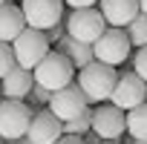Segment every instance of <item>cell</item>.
Instances as JSON below:
<instances>
[{"instance_id": "6da1fadb", "label": "cell", "mask_w": 147, "mask_h": 144, "mask_svg": "<svg viewBox=\"0 0 147 144\" xmlns=\"http://www.w3.org/2000/svg\"><path fill=\"white\" fill-rule=\"evenodd\" d=\"M115 78H118L115 66H110V63H104V61H95V58H92L87 66H81V69H78L75 84L81 87V92L87 95V101H90V104H101V101H107V98H110V92H113V87H115Z\"/></svg>"}, {"instance_id": "7a4b0ae2", "label": "cell", "mask_w": 147, "mask_h": 144, "mask_svg": "<svg viewBox=\"0 0 147 144\" xmlns=\"http://www.w3.org/2000/svg\"><path fill=\"white\" fill-rule=\"evenodd\" d=\"M32 75H35V84H40V87H46L49 92H55V89H61V87H66V84L75 81V66H72V61H69L63 52L49 49V52L35 63Z\"/></svg>"}, {"instance_id": "3957f363", "label": "cell", "mask_w": 147, "mask_h": 144, "mask_svg": "<svg viewBox=\"0 0 147 144\" xmlns=\"http://www.w3.org/2000/svg\"><path fill=\"white\" fill-rule=\"evenodd\" d=\"M32 112L35 107L26 98H0V138L12 141V138L26 135Z\"/></svg>"}, {"instance_id": "277c9868", "label": "cell", "mask_w": 147, "mask_h": 144, "mask_svg": "<svg viewBox=\"0 0 147 144\" xmlns=\"http://www.w3.org/2000/svg\"><path fill=\"white\" fill-rule=\"evenodd\" d=\"M130 49H133V43H130V35H127L124 26H107V29L95 38V43H92L95 61H104V63H110V66L124 63V61L130 58Z\"/></svg>"}, {"instance_id": "5b68a950", "label": "cell", "mask_w": 147, "mask_h": 144, "mask_svg": "<svg viewBox=\"0 0 147 144\" xmlns=\"http://www.w3.org/2000/svg\"><path fill=\"white\" fill-rule=\"evenodd\" d=\"M63 26H66V35L78 38L84 43H95V38L107 29V20L98 12V6H84V9H72L63 17Z\"/></svg>"}, {"instance_id": "8992f818", "label": "cell", "mask_w": 147, "mask_h": 144, "mask_svg": "<svg viewBox=\"0 0 147 144\" xmlns=\"http://www.w3.org/2000/svg\"><path fill=\"white\" fill-rule=\"evenodd\" d=\"M49 38L43 29H32V26H23V32L12 40V52H15V63L26 66V69H35V63L49 52Z\"/></svg>"}, {"instance_id": "52a82bcc", "label": "cell", "mask_w": 147, "mask_h": 144, "mask_svg": "<svg viewBox=\"0 0 147 144\" xmlns=\"http://www.w3.org/2000/svg\"><path fill=\"white\" fill-rule=\"evenodd\" d=\"M107 101L115 104V107H121V110H130V107L147 101V81L138 75L136 69L121 72V75L115 78V87H113V92H110Z\"/></svg>"}, {"instance_id": "ba28073f", "label": "cell", "mask_w": 147, "mask_h": 144, "mask_svg": "<svg viewBox=\"0 0 147 144\" xmlns=\"http://www.w3.org/2000/svg\"><path fill=\"white\" fill-rule=\"evenodd\" d=\"M20 12L26 26L46 32L49 26L63 20V0H20Z\"/></svg>"}, {"instance_id": "9c48e42d", "label": "cell", "mask_w": 147, "mask_h": 144, "mask_svg": "<svg viewBox=\"0 0 147 144\" xmlns=\"http://www.w3.org/2000/svg\"><path fill=\"white\" fill-rule=\"evenodd\" d=\"M87 107H90V101H87V95L81 92V87H78L75 81L66 84V87H61V89H55L52 98H49V110H52L61 121L75 118V115L84 112Z\"/></svg>"}, {"instance_id": "30bf717a", "label": "cell", "mask_w": 147, "mask_h": 144, "mask_svg": "<svg viewBox=\"0 0 147 144\" xmlns=\"http://www.w3.org/2000/svg\"><path fill=\"white\" fill-rule=\"evenodd\" d=\"M98 138H121L127 133V121H124V110L115 104H104L92 110V127H90Z\"/></svg>"}, {"instance_id": "8fae6325", "label": "cell", "mask_w": 147, "mask_h": 144, "mask_svg": "<svg viewBox=\"0 0 147 144\" xmlns=\"http://www.w3.org/2000/svg\"><path fill=\"white\" fill-rule=\"evenodd\" d=\"M63 135V121L52 112V110H38L32 112V121L26 127V138H32L35 144H52Z\"/></svg>"}, {"instance_id": "7c38bea8", "label": "cell", "mask_w": 147, "mask_h": 144, "mask_svg": "<svg viewBox=\"0 0 147 144\" xmlns=\"http://www.w3.org/2000/svg\"><path fill=\"white\" fill-rule=\"evenodd\" d=\"M35 84V75H32V69L15 63L3 78H0V95L3 98H26L29 89Z\"/></svg>"}, {"instance_id": "4fadbf2b", "label": "cell", "mask_w": 147, "mask_h": 144, "mask_svg": "<svg viewBox=\"0 0 147 144\" xmlns=\"http://www.w3.org/2000/svg\"><path fill=\"white\" fill-rule=\"evenodd\" d=\"M98 12L107 26H127L138 15V0H98Z\"/></svg>"}, {"instance_id": "5bb4252c", "label": "cell", "mask_w": 147, "mask_h": 144, "mask_svg": "<svg viewBox=\"0 0 147 144\" xmlns=\"http://www.w3.org/2000/svg\"><path fill=\"white\" fill-rule=\"evenodd\" d=\"M23 26H26V20H23V12H20V6L18 3H0V40H15L20 32H23Z\"/></svg>"}, {"instance_id": "9a60e30c", "label": "cell", "mask_w": 147, "mask_h": 144, "mask_svg": "<svg viewBox=\"0 0 147 144\" xmlns=\"http://www.w3.org/2000/svg\"><path fill=\"white\" fill-rule=\"evenodd\" d=\"M55 46H58V52H63V55L72 61L75 69L87 66V63L95 58V55H92V43H84V40H78V38H72V35H63Z\"/></svg>"}, {"instance_id": "2e32d148", "label": "cell", "mask_w": 147, "mask_h": 144, "mask_svg": "<svg viewBox=\"0 0 147 144\" xmlns=\"http://www.w3.org/2000/svg\"><path fill=\"white\" fill-rule=\"evenodd\" d=\"M124 121H127L130 138H147V101L124 110Z\"/></svg>"}, {"instance_id": "e0dca14e", "label": "cell", "mask_w": 147, "mask_h": 144, "mask_svg": "<svg viewBox=\"0 0 147 144\" xmlns=\"http://www.w3.org/2000/svg\"><path fill=\"white\" fill-rule=\"evenodd\" d=\"M124 29H127V35H130V43H133L136 49L147 43V15H144V12H138V15H136V17H133V20H130Z\"/></svg>"}, {"instance_id": "ac0fdd59", "label": "cell", "mask_w": 147, "mask_h": 144, "mask_svg": "<svg viewBox=\"0 0 147 144\" xmlns=\"http://www.w3.org/2000/svg\"><path fill=\"white\" fill-rule=\"evenodd\" d=\"M90 127H92V110H90V107H87L84 112H78L75 118L63 121V133H69V135H84Z\"/></svg>"}, {"instance_id": "d6986e66", "label": "cell", "mask_w": 147, "mask_h": 144, "mask_svg": "<svg viewBox=\"0 0 147 144\" xmlns=\"http://www.w3.org/2000/svg\"><path fill=\"white\" fill-rule=\"evenodd\" d=\"M15 66V52H12V43L9 40H0V78Z\"/></svg>"}, {"instance_id": "ffe728a7", "label": "cell", "mask_w": 147, "mask_h": 144, "mask_svg": "<svg viewBox=\"0 0 147 144\" xmlns=\"http://www.w3.org/2000/svg\"><path fill=\"white\" fill-rule=\"evenodd\" d=\"M49 98H52V92L46 89V87H40V84H32V89H29V95H26V101L35 107V104H49Z\"/></svg>"}, {"instance_id": "44dd1931", "label": "cell", "mask_w": 147, "mask_h": 144, "mask_svg": "<svg viewBox=\"0 0 147 144\" xmlns=\"http://www.w3.org/2000/svg\"><path fill=\"white\" fill-rule=\"evenodd\" d=\"M133 69L138 72L144 81H147V43L136 49V55H133Z\"/></svg>"}, {"instance_id": "7402d4cb", "label": "cell", "mask_w": 147, "mask_h": 144, "mask_svg": "<svg viewBox=\"0 0 147 144\" xmlns=\"http://www.w3.org/2000/svg\"><path fill=\"white\" fill-rule=\"evenodd\" d=\"M63 35H66V26H63V20H58L55 26H49V29H46V38H49V43H58Z\"/></svg>"}, {"instance_id": "603a6c76", "label": "cell", "mask_w": 147, "mask_h": 144, "mask_svg": "<svg viewBox=\"0 0 147 144\" xmlns=\"http://www.w3.org/2000/svg\"><path fill=\"white\" fill-rule=\"evenodd\" d=\"M63 6H69V9H84V6H98V0H63Z\"/></svg>"}, {"instance_id": "cb8c5ba5", "label": "cell", "mask_w": 147, "mask_h": 144, "mask_svg": "<svg viewBox=\"0 0 147 144\" xmlns=\"http://www.w3.org/2000/svg\"><path fill=\"white\" fill-rule=\"evenodd\" d=\"M52 144H84V135H69V133H63L58 141H52Z\"/></svg>"}, {"instance_id": "d4e9b609", "label": "cell", "mask_w": 147, "mask_h": 144, "mask_svg": "<svg viewBox=\"0 0 147 144\" xmlns=\"http://www.w3.org/2000/svg\"><path fill=\"white\" fill-rule=\"evenodd\" d=\"M6 144H35L32 138H26V135H20V138H12V141H6Z\"/></svg>"}, {"instance_id": "484cf974", "label": "cell", "mask_w": 147, "mask_h": 144, "mask_svg": "<svg viewBox=\"0 0 147 144\" xmlns=\"http://www.w3.org/2000/svg\"><path fill=\"white\" fill-rule=\"evenodd\" d=\"M101 144H121V138H101Z\"/></svg>"}, {"instance_id": "4316f807", "label": "cell", "mask_w": 147, "mask_h": 144, "mask_svg": "<svg viewBox=\"0 0 147 144\" xmlns=\"http://www.w3.org/2000/svg\"><path fill=\"white\" fill-rule=\"evenodd\" d=\"M138 12H144V15H147V0H138Z\"/></svg>"}, {"instance_id": "83f0119b", "label": "cell", "mask_w": 147, "mask_h": 144, "mask_svg": "<svg viewBox=\"0 0 147 144\" xmlns=\"http://www.w3.org/2000/svg\"><path fill=\"white\" fill-rule=\"evenodd\" d=\"M127 144H147V138H130Z\"/></svg>"}, {"instance_id": "f1b7e54d", "label": "cell", "mask_w": 147, "mask_h": 144, "mask_svg": "<svg viewBox=\"0 0 147 144\" xmlns=\"http://www.w3.org/2000/svg\"><path fill=\"white\" fill-rule=\"evenodd\" d=\"M9 3H18V0H9Z\"/></svg>"}, {"instance_id": "f546056e", "label": "cell", "mask_w": 147, "mask_h": 144, "mask_svg": "<svg viewBox=\"0 0 147 144\" xmlns=\"http://www.w3.org/2000/svg\"><path fill=\"white\" fill-rule=\"evenodd\" d=\"M0 3H6V0H0Z\"/></svg>"}, {"instance_id": "4dcf8cb0", "label": "cell", "mask_w": 147, "mask_h": 144, "mask_svg": "<svg viewBox=\"0 0 147 144\" xmlns=\"http://www.w3.org/2000/svg\"><path fill=\"white\" fill-rule=\"evenodd\" d=\"M0 144H3V138H0Z\"/></svg>"}, {"instance_id": "1f68e13d", "label": "cell", "mask_w": 147, "mask_h": 144, "mask_svg": "<svg viewBox=\"0 0 147 144\" xmlns=\"http://www.w3.org/2000/svg\"><path fill=\"white\" fill-rule=\"evenodd\" d=\"M0 98H3V95H0Z\"/></svg>"}]
</instances>
